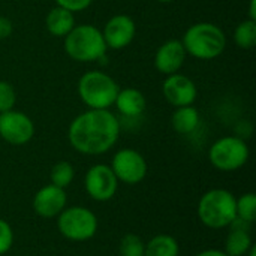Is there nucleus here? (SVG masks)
Wrapping results in <instances>:
<instances>
[{
    "mask_svg": "<svg viewBox=\"0 0 256 256\" xmlns=\"http://www.w3.org/2000/svg\"><path fill=\"white\" fill-rule=\"evenodd\" d=\"M120 136V122L110 110H87L69 124L68 138L74 150L87 156L110 152Z\"/></svg>",
    "mask_w": 256,
    "mask_h": 256,
    "instance_id": "obj_1",
    "label": "nucleus"
},
{
    "mask_svg": "<svg viewBox=\"0 0 256 256\" xmlns=\"http://www.w3.org/2000/svg\"><path fill=\"white\" fill-rule=\"evenodd\" d=\"M182 44L186 54L198 60H213L225 51L226 36L213 22H196L184 32Z\"/></svg>",
    "mask_w": 256,
    "mask_h": 256,
    "instance_id": "obj_2",
    "label": "nucleus"
},
{
    "mask_svg": "<svg viewBox=\"0 0 256 256\" xmlns=\"http://www.w3.org/2000/svg\"><path fill=\"white\" fill-rule=\"evenodd\" d=\"M64 50L68 56L80 63L100 60L108 46L104 40L102 32L92 24L75 26L68 36H64Z\"/></svg>",
    "mask_w": 256,
    "mask_h": 256,
    "instance_id": "obj_3",
    "label": "nucleus"
},
{
    "mask_svg": "<svg viewBox=\"0 0 256 256\" xmlns=\"http://www.w3.org/2000/svg\"><path fill=\"white\" fill-rule=\"evenodd\" d=\"M196 213L202 225L207 228H228L237 218L236 196L226 189H212L200 198Z\"/></svg>",
    "mask_w": 256,
    "mask_h": 256,
    "instance_id": "obj_4",
    "label": "nucleus"
},
{
    "mask_svg": "<svg viewBox=\"0 0 256 256\" xmlns=\"http://www.w3.org/2000/svg\"><path fill=\"white\" fill-rule=\"evenodd\" d=\"M118 86L105 72H86L78 81V94L88 110H110L118 93Z\"/></svg>",
    "mask_w": 256,
    "mask_h": 256,
    "instance_id": "obj_5",
    "label": "nucleus"
},
{
    "mask_svg": "<svg viewBox=\"0 0 256 256\" xmlns=\"http://www.w3.org/2000/svg\"><path fill=\"white\" fill-rule=\"evenodd\" d=\"M98 218L87 207H66L57 216L58 232L70 242H87L98 232Z\"/></svg>",
    "mask_w": 256,
    "mask_h": 256,
    "instance_id": "obj_6",
    "label": "nucleus"
},
{
    "mask_svg": "<svg viewBox=\"0 0 256 256\" xmlns=\"http://www.w3.org/2000/svg\"><path fill=\"white\" fill-rule=\"evenodd\" d=\"M249 146L240 136H222L216 140L208 150V159L212 165L224 172L243 168L249 160Z\"/></svg>",
    "mask_w": 256,
    "mask_h": 256,
    "instance_id": "obj_7",
    "label": "nucleus"
},
{
    "mask_svg": "<svg viewBox=\"0 0 256 256\" xmlns=\"http://www.w3.org/2000/svg\"><path fill=\"white\" fill-rule=\"evenodd\" d=\"M111 170L116 174L118 183L129 186L141 183L147 176V162L144 156L134 148H122L112 156Z\"/></svg>",
    "mask_w": 256,
    "mask_h": 256,
    "instance_id": "obj_8",
    "label": "nucleus"
},
{
    "mask_svg": "<svg viewBox=\"0 0 256 256\" xmlns=\"http://www.w3.org/2000/svg\"><path fill=\"white\" fill-rule=\"evenodd\" d=\"M84 188L88 196L98 202L111 201L118 189V180L110 165L98 164L88 168L84 177Z\"/></svg>",
    "mask_w": 256,
    "mask_h": 256,
    "instance_id": "obj_9",
    "label": "nucleus"
},
{
    "mask_svg": "<svg viewBox=\"0 0 256 256\" xmlns=\"http://www.w3.org/2000/svg\"><path fill=\"white\" fill-rule=\"evenodd\" d=\"M34 135L33 120L21 111L0 112V136L8 144L24 146Z\"/></svg>",
    "mask_w": 256,
    "mask_h": 256,
    "instance_id": "obj_10",
    "label": "nucleus"
},
{
    "mask_svg": "<svg viewBox=\"0 0 256 256\" xmlns=\"http://www.w3.org/2000/svg\"><path fill=\"white\" fill-rule=\"evenodd\" d=\"M162 93L166 99V102L176 108L194 105L198 96V90L195 82L183 75V74H172L168 75L162 84Z\"/></svg>",
    "mask_w": 256,
    "mask_h": 256,
    "instance_id": "obj_11",
    "label": "nucleus"
},
{
    "mask_svg": "<svg viewBox=\"0 0 256 256\" xmlns=\"http://www.w3.org/2000/svg\"><path fill=\"white\" fill-rule=\"evenodd\" d=\"M102 34L106 46L118 51L130 45L136 34V24L129 15L118 14L106 21Z\"/></svg>",
    "mask_w": 256,
    "mask_h": 256,
    "instance_id": "obj_12",
    "label": "nucleus"
},
{
    "mask_svg": "<svg viewBox=\"0 0 256 256\" xmlns=\"http://www.w3.org/2000/svg\"><path fill=\"white\" fill-rule=\"evenodd\" d=\"M68 204V195L64 189L54 184H46L39 189L33 196V210L44 219L57 218Z\"/></svg>",
    "mask_w": 256,
    "mask_h": 256,
    "instance_id": "obj_13",
    "label": "nucleus"
},
{
    "mask_svg": "<svg viewBox=\"0 0 256 256\" xmlns=\"http://www.w3.org/2000/svg\"><path fill=\"white\" fill-rule=\"evenodd\" d=\"M186 50L180 39H170L164 42L154 54V68L162 75L177 74L186 60Z\"/></svg>",
    "mask_w": 256,
    "mask_h": 256,
    "instance_id": "obj_14",
    "label": "nucleus"
},
{
    "mask_svg": "<svg viewBox=\"0 0 256 256\" xmlns=\"http://www.w3.org/2000/svg\"><path fill=\"white\" fill-rule=\"evenodd\" d=\"M114 105L117 106V110L122 116L132 118V117L141 116L146 111L147 100H146V96L142 94V92L128 87V88L118 90Z\"/></svg>",
    "mask_w": 256,
    "mask_h": 256,
    "instance_id": "obj_15",
    "label": "nucleus"
},
{
    "mask_svg": "<svg viewBox=\"0 0 256 256\" xmlns=\"http://www.w3.org/2000/svg\"><path fill=\"white\" fill-rule=\"evenodd\" d=\"M75 15L74 12L62 8V6H56L52 8L45 18V27L48 30L50 34L56 36V38H64L69 34V32L75 27Z\"/></svg>",
    "mask_w": 256,
    "mask_h": 256,
    "instance_id": "obj_16",
    "label": "nucleus"
},
{
    "mask_svg": "<svg viewBox=\"0 0 256 256\" xmlns=\"http://www.w3.org/2000/svg\"><path fill=\"white\" fill-rule=\"evenodd\" d=\"M171 124L180 135H189L200 126V112L194 105L176 108L171 116Z\"/></svg>",
    "mask_w": 256,
    "mask_h": 256,
    "instance_id": "obj_17",
    "label": "nucleus"
},
{
    "mask_svg": "<svg viewBox=\"0 0 256 256\" xmlns=\"http://www.w3.org/2000/svg\"><path fill=\"white\" fill-rule=\"evenodd\" d=\"M254 242L250 237V231L230 228V232L225 240V254L228 256H246Z\"/></svg>",
    "mask_w": 256,
    "mask_h": 256,
    "instance_id": "obj_18",
    "label": "nucleus"
},
{
    "mask_svg": "<svg viewBox=\"0 0 256 256\" xmlns=\"http://www.w3.org/2000/svg\"><path fill=\"white\" fill-rule=\"evenodd\" d=\"M180 246L172 236L158 234L146 243L144 256H178Z\"/></svg>",
    "mask_w": 256,
    "mask_h": 256,
    "instance_id": "obj_19",
    "label": "nucleus"
},
{
    "mask_svg": "<svg viewBox=\"0 0 256 256\" xmlns=\"http://www.w3.org/2000/svg\"><path fill=\"white\" fill-rule=\"evenodd\" d=\"M234 42L242 50H252L256 45V21L249 18L242 21L236 27Z\"/></svg>",
    "mask_w": 256,
    "mask_h": 256,
    "instance_id": "obj_20",
    "label": "nucleus"
},
{
    "mask_svg": "<svg viewBox=\"0 0 256 256\" xmlns=\"http://www.w3.org/2000/svg\"><path fill=\"white\" fill-rule=\"evenodd\" d=\"M75 177V170L72 166V164L66 162V160H60L57 162L50 172V180L51 184L60 188V189H66L70 186V183L74 182Z\"/></svg>",
    "mask_w": 256,
    "mask_h": 256,
    "instance_id": "obj_21",
    "label": "nucleus"
},
{
    "mask_svg": "<svg viewBox=\"0 0 256 256\" xmlns=\"http://www.w3.org/2000/svg\"><path fill=\"white\" fill-rule=\"evenodd\" d=\"M236 214L238 219L254 224L256 219V195L249 192L236 198Z\"/></svg>",
    "mask_w": 256,
    "mask_h": 256,
    "instance_id": "obj_22",
    "label": "nucleus"
},
{
    "mask_svg": "<svg viewBox=\"0 0 256 256\" xmlns=\"http://www.w3.org/2000/svg\"><path fill=\"white\" fill-rule=\"evenodd\" d=\"M146 243L136 234H126L118 244L120 256H144Z\"/></svg>",
    "mask_w": 256,
    "mask_h": 256,
    "instance_id": "obj_23",
    "label": "nucleus"
},
{
    "mask_svg": "<svg viewBox=\"0 0 256 256\" xmlns=\"http://www.w3.org/2000/svg\"><path fill=\"white\" fill-rule=\"evenodd\" d=\"M16 104V92L8 81H0V112L14 110Z\"/></svg>",
    "mask_w": 256,
    "mask_h": 256,
    "instance_id": "obj_24",
    "label": "nucleus"
},
{
    "mask_svg": "<svg viewBox=\"0 0 256 256\" xmlns=\"http://www.w3.org/2000/svg\"><path fill=\"white\" fill-rule=\"evenodd\" d=\"M12 244H14V231L6 220L0 219V255L9 252Z\"/></svg>",
    "mask_w": 256,
    "mask_h": 256,
    "instance_id": "obj_25",
    "label": "nucleus"
},
{
    "mask_svg": "<svg viewBox=\"0 0 256 256\" xmlns=\"http://www.w3.org/2000/svg\"><path fill=\"white\" fill-rule=\"evenodd\" d=\"M93 0H56L57 6H62L70 12H81L92 4Z\"/></svg>",
    "mask_w": 256,
    "mask_h": 256,
    "instance_id": "obj_26",
    "label": "nucleus"
},
{
    "mask_svg": "<svg viewBox=\"0 0 256 256\" xmlns=\"http://www.w3.org/2000/svg\"><path fill=\"white\" fill-rule=\"evenodd\" d=\"M14 32V24L9 18L0 15V39H6L12 34Z\"/></svg>",
    "mask_w": 256,
    "mask_h": 256,
    "instance_id": "obj_27",
    "label": "nucleus"
},
{
    "mask_svg": "<svg viewBox=\"0 0 256 256\" xmlns=\"http://www.w3.org/2000/svg\"><path fill=\"white\" fill-rule=\"evenodd\" d=\"M196 256H228L224 250H219V249H207V250H202Z\"/></svg>",
    "mask_w": 256,
    "mask_h": 256,
    "instance_id": "obj_28",
    "label": "nucleus"
},
{
    "mask_svg": "<svg viewBox=\"0 0 256 256\" xmlns=\"http://www.w3.org/2000/svg\"><path fill=\"white\" fill-rule=\"evenodd\" d=\"M249 20L256 21V0H250V4H249Z\"/></svg>",
    "mask_w": 256,
    "mask_h": 256,
    "instance_id": "obj_29",
    "label": "nucleus"
},
{
    "mask_svg": "<svg viewBox=\"0 0 256 256\" xmlns=\"http://www.w3.org/2000/svg\"><path fill=\"white\" fill-rule=\"evenodd\" d=\"M246 256H256V248H255V244H252V248L249 249V252L246 254Z\"/></svg>",
    "mask_w": 256,
    "mask_h": 256,
    "instance_id": "obj_30",
    "label": "nucleus"
},
{
    "mask_svg": "<svg viewBox=\"0 0 256 256\" xmlns=\"http://www.w3.org/2000/svg\"><path fill=\"white\" fill-rule=\"evenodd\" d=\"M156 2H160V3H171L172 0H156Z\"/></svg>",
    "mask_w": 256,
    "mask_h": 256,
    "instance_id": "obj_31",
    "label": "nucleus"
}]
</instances>
